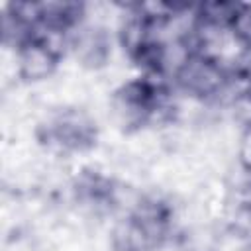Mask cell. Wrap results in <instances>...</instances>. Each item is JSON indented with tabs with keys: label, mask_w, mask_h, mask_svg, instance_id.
<instances>
[{
	"label": "cell",
	"mask_w": 251,
	"mask_h": 251,
	"mask_svg": "<svg viewBox=\"0 0 251 251\" xmlns=\"http://www.w3.org/2000/svg\"><path fill=\"white\" fill-rule=\"evenodd\" d=\"M171 233V212L159 200H143L116 222L112 229L114 251H157Z\"/></svg>",
	"instance_id": "cell-1"
},
{
	"label": "cell",
	"mask_w": 251,
	"mask_h": 251,
	"mask_svg": "<svg viewBox=\"0 0 251 251\" xmlns=\"http://www.w3.org/2000/svg\"><path fill=\"white\" fill-rule=\"evenodd\" d=\"M169 88L159 76H137L122 84L112 98V110L120 126L137 129L167 108Z\"/></svg>",
	"instance_id": "cell-2"
},
{
	"label": "cell",
	"mask_w": 251,
	"mask_h": 251,
	"mask_svg": "<svg viewBox=\"0 0 251 251\" xmlns=\"http://www.w3.org/2000/svg\"><path fill=\"white\" fill-rule=\"evenodd\" d=\"M175 84L192 98L210 100L224 94L231 84V71L220 57L192 51L173 73Z\"/></svg>",
	"instance_id": "cell-3"
},
{
	"label": "cell",
	"mask_w": 251,
	"mask_h": 251,
	"mask_svg": "<svg viewBox=\"0 0 251 251\" xmlns=\"http://www.w3.org/2000/svg\"><path fill=\"white\" fill-rule=\"evenodd\" d=\"M43 145L61 151L76 153L86 151L96 143V122L78 108H63L53 112L37 129Z\"/></svg>",
	"instance_id": "cell-4"
},
{
	"label": "cell",
	"mask_w": 251,
	"mask_h": 251,
	"mask_svg": "<svg viewBox=\"0 0 251 251\" xmlns=\"http://www.w3.org/2000/svg\"><path fill=\"white\" fill-rule=\"evenodd\" d=\"M55 33L37 31L16 49L18 75L25 82H39L49 78L61 61V49L53 41Z\"/></svg>",
	"instance_id": "cell-5"
},
{
	"label": "cell",
	"mask_w": 251,
	"mask_h": 251,
	"mask_svg": "<svg viewBox=\"0 0 251 251\" xmlns=\"http://www.w3.org/2000/svg\"><path fill=\"white\" fill-rule=\"evenodd\" d=\"M71 45L75 49L76 59H80L88 67H100L106 63L110 55V41L100 27H84L78 25L73 31Z\"/></svg>",
	"instance_id": "cell-6"
},
{
	"label": "cell",
	"mask_w": 251,
	"mask_h": 251,
	"mask_svg": "<svg viewBox=\"0 0 251 251\" xmlns=\"http://www.w3.org/2000/svg\"><path fill=\"white\" fill-rule=\"evenodd\" d=\"M229 231L231 235L251 249V200H241L235 204L229 216Z\"/></svg>",
	"instance_id": "cell-7"
},
{
	"label": "cell",
	"mask_w": 251,
	"mask_h": 251,
	"mask_svg": "<svg viewBox=\"0 0 251 251\" xmlns=\"http://www.w3.org/2000/svg\"><path fill=\"white\" fill-rule=\"evenodd\" d=\"M229 35L235 43L251 51V4H237L235 16L229 24Z\"/></svg>",
	"instance_id": "cell-8"
},
{
	"label": "cell",
	"mask_w": 251,
	"mask_h": 251,
	"mask_svg": "<svg viewBox=\"0 0 251 251\" xmlns=\"http://www.w3.org/2000/svg\"><path fill=\"white\" fill-rule=\"evenodd\" d=\"M239 163L247 175H251V124L243 129L239 139Z\"/></svg>",
	"instance_id": "cell-9"
}]
</instances>
